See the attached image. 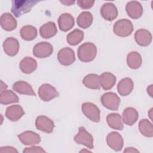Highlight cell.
<instances>
[{"mask_svg": "<svg viewBox=\"0 0 153 153\" xmlns=\"http://www.w3.org/2000/svg\"><path fill=\"white\" fill-rule=\"evenodd\" d=\"M97 54L96 46L92 42H87L81 45L78 49V57L82 62L93 61Z\"/></svg>", "mask_w": 153, "mask_h": 153, "instance_id": "1", "label": "cell"}, {"mask_svg": "<svg viewBox=\"0 0 153 153\" xmlns=\"http://www.w3.org/2000/svg\"><path fill=\"white\" fill-rule=\"evenodd\" d=\"M39 2V1L36 0L12 1V7L11 11L16 17H19L23 14L29 12L32 8Z\"/></svg>", "mask_w": 153, "mask_h": 153, "instance_id": "2", "label": "cell"}, {"mask_svg": "<svg viewBox=\"0 0 153 153\" xmlns=\"http://www.w3.org/2000/svg\"><path fill=\"white\" fill-rule=\"evenodd\" d=\"M133 31L132 22L126 19L117 21L113 26V32L117 36L126 37L131 35Z\"/></svg>", "mask_w": 153, "mask_h": 153, "instance_id": "3", "label": "cell"}, {"mask_svg": "<svg viewBox=\"0 0 153 153\" xmlns=\"http://www.w3.org/2000/svg\"><path fill=\"white\" fill-rule=\"evenodd\" d=\"M102 105L111 111H117L120 103V98L113 92L104 93L100 98Z\"/></svg>", "mask_w": 153, "mask_h": 153, "instance_id": "4", "label": "cell"}, {"mask_svg": "<svg viewBox=\"0 0 153 153\" xmlns=\"http://www.w3.org/2000/svg\"><path fill=\"white\" fill-rule=\"evenodd\" d=\"M81 108L83 114L89 120L95 123L100 121V111L96 105L91 102H85L82 103Z\"/></svg>", "mask_w": 153, "mask_h": 153, "instance_id": "5", "label": "cell"}, {"mask_svg": "<svg viewBox=\"0 0 153 153\" xmlns=\"http://www.w3.org/2000/svg\"><path fill=\"white\" fill-rule=\"evenodd\" d=\"M74 141L79 145H83L89 149H93V137L84 127L78 128V133L74 137Z\"/></svg>", "mask_w": 153, "mask_h": 153, "instance_id": "6", "label": "cell"}, {"mask_svg": "<svg viewBox=\"0 0 153 153\" xmlns=\"http://www.w3.org/2000/svg\"><path fill=\"white\" fill-rule=\"evenodd\" d=\"M38 95L44 102H48L59 96L57 90L50 84H43L38 89Z\"/></svg>", "mask_w": 153, "mask_h": 153, "instance_id": "7", "label": "cell"}, {"mask_svg": "<svg viewBox=\"0 0 153 153\" xmlns=\"http://www.w3.org/2000/svg\"><path fill=\"white\" fill-rule=\"evenodd\" d=\"M53 51V47L48 42H40L33 48V54L38 58L42 59L49 57Z\"/></svg>", "mask_w": 153, "mask_h": 153, "instance_id": "8", "label": "cell"}, {"mask_svg": "<svg viewBox=\"0 0 153 153\" xmlns=\"http://www.w3.org/2000/svg\"><path fill=\"white\" fill-rule=\"evenodd\" d=\"M57 59L59 63L64 66L72 65L75 60L74 50L69 47H65L59 50L57 53Z\"/></svg>", "mask_w": 153, "mask_h": 153, "instance_id": "9", "label": "cell"}, {"mask_svg": "<svg viewBox=\"0 0 153 153\" xmlns=\"http://www.w3.org/2000/svg\"><path fill=\"white\" fill-rule=\"evenodd\" d=\"M106 142L108 145L115 151H121L124 145L122 136L116 131H112L107 135Z\"/></svg>", "mask_w": 153, "mask_h": 153, "instance_id": "10", "label": "cell"}, {"mask_svg": "<svg viewBox=\"0 0 153 153\" xmlns=\"http://www.w3.org/2000/svg\"><path fill=\"white\" fill-rule=\"evenodd\" d=\"M35 126L38 130L47 133L53 132L54 128V122L50 118L44 115L38 116L36 118Z\"/></svg>", "mask_w": 153, "mask_h": 153, "instance_id": "11", "label": "cell"}, {"mask_svg": "<svg viewBox=\"0 0 153 153\" xmlns=\"http://www.w3.org/2000/svg\"><path fill=\"white\" fill-rule=\"evenodd\" d=\"M118 9L115 5L111 2H107L102 5L100 8V14L108 21H112L118 16Z\"/></svg>", "mask_w": 153, "mask_h": 153, "instance_id": "12", "label": "cell"}, {"mask_svg": "<svg viewBox=\"0 0 153 153\" xmlns=\"http://www.w3.org/2000/svg\"><path fill=\"white\" fill-rule=\"evenodd\" d=\"M17 136L20 141L25 145H34L41 142L40 136L32 131H25Z\"/></svg>", "mask_w": 153, "mask_h": 153, "instance_id": "13", "label": "cell"}, {"mask_svg": "<svg viewBox=\"0 0 153 153\" xmlns=\"http://www.w3.org/2000/svg\"><path fill=\"white\" fill-rule=\"evenodd\" d=\"M126 11L128 16L133 19L140 18L143 14V7L140 2L136 1H131L126 4Z\"/></svg>", "mask_w": 153, "mask_h": 153, "instance_id": "14", "label": "cell"}, {"mask_svg": "<svg viewBox=\"0 0 153 153\" xmlns=\"http://www.w3.org/2000/svg\"><path fill=\"white\" fill-rule=\"evenodd\" d=\"M20 45L18 40L13 37H8L3 42L4 52L9 56H16L19 50Z\"/></svg>", "mask_w": 153, "mask_h": 153, "instance_id": "15", "label": "cell"}, {"mask_svg": "<svg viewBox=\"0 0 153 153\" xmlns=\"http://www.w3.org/2000/svg\"><path fill=\"white\" fill-rule=\"evenodd\" d=\"M134 39L139 45L146 47L151 43L152 35L148 30L140 29L137 30L135 32Z\"/></svg>", "mask_w": 153, "mask_h": 153, "instance_id": "16", "label": "cell"}, {"mask_svg": "<svg viewBox=\"0 0 153 153\" xmlns=\"http://www.w3.org/2000/svg\"><path fill=\"white\" fill-rule=\"evenodd\" d=\"M1 27L6 31L14 30L17 25V20L14 16L9 13H3L0 17Z\"/></svg>", "mask_w": 153, "mask_h": 153, "instance_id": "17", "label": "cell"}, {"mask_svg": "<svg viewBox=\"0 0 153 153\" xmlns=\"http://www.w3.org/2000/svg\"><path fill=\"white\" fill-rule=\"evenodd\" d=\"M5 115L10 121H17L25 115V111L20 105H14L7 108Z\"/></svg>", "mask_w": 153, "mask_h": 153, "instance_id": "18", "label": "cell"}, {"mask_svg": "<svg viewBox=\"0 0 153 153\" xmlns=\"http://www.w3.org/2000/svg\"><path fill=\"white\" fill-rule=\"evenodd\" d=\"M75 20L74 17L69 13H63L58 19V25L60 30L67 32L73 27Z\"/></svg>", "mask_w": 153, "mask_h": 153, "instance_id": "19", "label": "cell"}, {"mask_svg": "<svg viewBox=\"0 0 153 153\" xmlns=\"http://www.w3.org/2000/svg\"><path fill=\"white\" fill-rule=\"evenodd\" d=\"M13 89L14 91L20 94L36 96V94L33 91L31 85L26 81H16L13 85Z\"/></svg>", "mask_w": 153, "mask_h": 153, "instance_id": "20", "label": "cell"}, {"mask_svg": "<svg viewBox=\"0 0 153 153\" xmlns=\"http://www.w3.org/2000/svg\"><path fill=\"white\" fill-rule=\"evenodd\" d=\"M19 67L23 73L29 74L36 69L37 62L32 57H25L20 61Z\"/></svg>", "mask_w": 153, "mask_h": 153, "instance_id": "21", "label": "cell"}, {"mask_svg": "<svg viewBox=\"0 0 153 153\" xmlns=\"http://www.w3.org/2000/svg\"><path fill=\"white\" fill-rule=\"evenodd\" d=\"M138 117V112L135 108L128 107L123 112L122 120L125 124L131 126L137 121Z\"/></svg>", "mask_w": 153, "mask_h": 153, "instance_id": "22", "label": "cell"}, {"mask_svg": "<svg viewBox=\"0 0 153 153\" xmlns=\"http://www.w3.org/2000/svg\"><path fill=\"white\" fill-rule=\"evenodd\" d=\"M116 79V76L108 72H105L99 76L100 86L105 90H111L114 86Z\"/></svg>", "mask_w": 153, "mask_h": 153, "instance_id": "23", "label": "cell"}, {"mask_svg": "<svg viewBox=\"0 0 153 153\" xmlns=\"http://www.w3.org/2000/svg\"><path fill=\"white\" fill-rule=\"evenodd\" d=\"M133 89V81L130 78H124L121 79L117 85L118 93L122 96L130 94Z\"/></svg>", "mask_w": 153, "mask_h": 153, "instance_id": "24", "label": "cell"}, {"mask_svg": "<svg viewBox=\"0 0 153 153\" xmlns=\"http://www.w3.org/2000/svg\"><path fill=\"white\" fill-rule=\"evenodd\" d=\"M57 32L56 25L53 22H47L39 28V34L42 38L45 39H49L55 36Z\"/></svg>", "mask_w": 153, "mask_h": 153, "instance_id": "25", "label": "cell"}, {"mask_svg": "<svg viewBox=\"0 0 153 153\" xmlns=\"http://www.w3.org/2000/svg\"><path fill=\"white\" fill-rule=\"evenodd\" d=\"M108 126L115 130H122L124 128L123 120L121 115L118 113H111L106 117Z\"/></svg>", "mask_w": 153, "mask_h": 153, "instance_id": "26", "label": "cell"}, {"mask_svg": "<svg viewBox=\"0 0 153 153\" xmlns=\"http://www.w3.org/2000/svg\"><path fill=\"white\" fill-rule=\"evenodd\" d=\"M82 83L86 87L90 89L99 90L101 87L99 76L96 74H90L86 75L82 79Z\"/></svg>", "mask_w": 153, "mask_h": 153, "instance_id": "27", "label": "cell"}, {"mask_svg": "<svg viewBox=\"0 0 153 153\" xmlns=\"http://www.w3.org/2000/svg\"><path fill=\"white\" fill-rule=\"evenodd\" d=\"M19 98L12 90H3L0 94V103L2 105H8L10 103L19 102Z\"/></svg>", "mask_w": 153, "mask_h": 153, "instance_id": "28", "label": "cell"}, {"mask_svg": "<svg viewBox=\"0 0 153 153\" xmlns=\"http://www.w3.org/2000/svg\"><path fill=\"white\" fill-rule=\"evenodd\" d=\"M93 17L89 11H83L79 14L76 19V23L79 27L82 29L89 27L92 24Z\"/></svg>", "mask_w": 153, "mask_h": 153, "instance_id": "29", "label": "cell"}, {"mask_svg": "<svg viewBox=\"0 0 153 153\" xmlns=\"http://www.w3.org/2000/svg\"><path fill=\"white\" fill-rule=\"evenodd\" d=\"M142 63V56L138 52L131 51L128 54L127 57V63L131 69H138L141 66Z\"/></svg>", "mask_w": 153, "mask_h": 153, "instance_id": "30", "label": "cell"}, {"mask_svg": "<svg viewBox=\"0 0 153 153\" xmlns=\"http://www.w3.org/2000/svg\"><path fill=\"white\" fill-rule=\"evenodd\" d=\"M20 36L25 41H32L37 36V29L32 25H26L20 29Z\"/></svg>", "mask_w": 153, "mask_h": 153, "instance_id": "31", "label": "cell"}, {"mask_svg": "<svg viewBox=\"0 0 153 153\" xmlns=\"http://www.w3.org/2000/svg\"><path fill=\"white\" fill-rule=\"evenodd\" d=\"M83 31L78 29H75L68 33L66 37V41L70 45H76L80 43L83 40Z\"/></svg>", "mask_w": 153, "mask_h": 153, "instance_id": "32", "label": "cell"}, {"mask_svg": "<svg viewBox=\"0 0 153 153\" xmlns=\"http://www.w3.org/2000/svg\"><path fill=\"white\" fill-rule=\"evenodd\" d=\"M139 130L140 133L147 137L153 136V127L152 123L147 119L141 120L139 123Z\"/></svg>", "mask_w": 153, "mask_h": 153, "instance_id": "33", "label": "cell"}, {"mask_svg": "<svg viewBox=\"0 0 153 153\" xmlns=\"http://www.w3.org/2000/svg\"><path fill=\"white\" fill-rule=\"evenodd\" d=\"M95 1H77L76 3L82 9H89L91 8Z\"/></svg>", "mask_w": 153, "mask_h": 153, "instance_id": "34", "label": "cell"}, {"mask_svg": "<svg viewBox=\"0 0 153 153\" xmlns=\"http://www.w3.org/2000/svg\"><path fill=\"white\" fill-rule=\"evenodd\" d=\"M23 152H45V151L41 146H32L29 148H25Z\"/></svg>", "mask_w": 153, "mask_h": 153, "instance_id": "35", "label": "cell"}, {"mask_svg": "<svg viewBox=\"0 0 153 153\" xmlns=\"http://www.w3.org/2000/svg\"><path fill=\"white\" fill-rule=\"evenodd\" d=\"M0 152L3 153V152H18L17 150L12 146H3L1 147L0 148Z\"/></svg>", "mask_w": 153, "mask_h": 153, "instance_id": "36", "label": "cell"}, {"mask_svg": "<svg viewBox=\"0 0 153 153\" xmlns=\"http://www.w3.org/2000/svg\"><path fill=\"white\" fill-rule=\"evenodd\" d=\"M60 2L65 5H73L75 1H71V0H63V1H60Z\"/></svg>", "mask_w": 153, "mask_h": 153, "instance_id": "37", "label": "cell"}, {"mask_svg": "<svg viewBox=\"0 0 153 153\" xmlns=\"http://www.w3.org/2000/svg\"><path fill=\"white\" fill-rule=\"evenodd\" d=\"M124 152H139V151L134 148L128 147L126 148V149L124 151Z\"/></svg>", "mask_w": 153, "mask_h": 153, "instance_id": "38", "label": "cell"}, {"mask_svg": "<svg viewBox=\"0 0 153 153\" xmlns=\"http://www.w3.org/2000/svg\"><path fill=\"white\" fill-rule=\"evenodd\" d=\"M152 84H151L147 87V93L151 97H152Z\"/></svg>", "mask_w": 153, "mask_h": 153, "instance_id": "39", "label": "cell"}]
</instances>
